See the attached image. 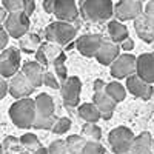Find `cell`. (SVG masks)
Segmentation results:
<instances>
[{
    "label": "cell",
    "mask_w": 154,
    "mask_h": 154,
    "mask_svg": "<svg viewBox=\"0 0 154 154\" xmlns=\"http://www.w3.org/2000/svg\"><path fill=\"white\" fill-rule=\"evenodd\" d=\"M120 46L117 43H114L112 40H105L103 43H102L99 53L96 56L97 62L100 63V65H112V63L116 62V59H117L120 54Z\"/></svg>",
    "instance_id": "obj_17"
},
{
    "label": "cell",
    "mask_w": 154,
    "mask_h": 154,
    "mask_svg": "<svg viewBox=\"0 0 154 154\" xmlns=\"http://www.w3.org/2000/svg\"><path fill=\"white\" fill-rule=\"evenodd\" d=\"M20 48L22 51H25V53H37V49L40 48V37H38L37 34H26V35H23L20 38Z\"/></svg>",
    "instance_id": "obj_24"
},
{
    "label": "cell",
    "mask_w": 154,
    "mask_h": 154,
    "mask_svg": "<svg viewBox=\"0 0 154 154\" xmlns=\"http://www.w3.org/2000/svg\"><path fill=\"white\" fill-rule=\"evenodd\" d=\"M126 91L131 93L133 96L139 97V99H143V100H149L152 96V86L151 83L142 80L137 74H133L131 77L126 79Z\"/></svg>",
    "instance_id": "obj_13"
},
{
    "label": "cell",
    "mask_w": 154,
    "mask_h": 154,
    "mask_svg": "<svg viewBox=\"0 0 154 154\" xmlns=\"http://www.w3.org/2000/svg\"><path fill=\"white\" fill-rule=\"evenodd\" d=\"M20 154H31V152H28V151H25V152H20Z\"/></svg>",
    "instance_id": "obj_43"
},
{
    "label": "cell",
    "mask_w": 154,
    "mask_h": 154,
    "mask_svg": "<svg viewBox=\"0 0 154 154\" xmlns=\"http://www.w3.org/2000/svg\"><path fill=\"white\" fill-rule=\"evenodd\" d=\"M108 34L114 43H122L128 37V28L120 22V20H111L108 23Z\"/></svg>",
    "instance_id": "obj_22"
},
{
    "label": "cell",
    "mask_w": 154,
    "mask_h": 154,
    "mask_svg": "<svg viewBox=\"0 0 154 154\" xmlns=\"http://www.w3.org/2000/svg\"><path fill=\"white\" fill-rule=\"evenodd\" d=\"M93 103L99 108V111L102 112V119L109 120L112 117V112L116 108V102L106 94V91H102V93H94L93 97Z\"/></svg>",
    "instance_id": "obj_18"
},
{
    "label": "cell",
    "mask_w": 154,
    "mask_h": 154,
    "mask_svg": "<svg viewBox=\"0 0 154 154\" xmlns=\"http://www.w3.org/2000/svg\"><path fill=\"white\" fill-rule=\"evenodd\" d=\"M9 119L17 128H34L35 123V100L26 97L20 99L11 105L9 108Z\"/></svg>",
    "instance_id": "obj_2"
},
{
    "label": "cell",
    "mask_w": 154,
    "mask_h": 154,
    "mask_svg": "<svg viewBox=\"0 0 154 154\" xmlns=\"http://www.w3.org/2000/svg\"><path fill=\"white\" fill-rule=\"evenodd\" d=\"M20 68V51L17 48H6L0 54V74L5 79H11L19 72Z\"/></svg>",
    "instance_id": "obj_7"
},
{
    "label": "cell",
    "mask_w": 154,
    "mask_h": 154,
    "mask_svg": "<svg viewBox=\"0 0 154 154\" xmlns=\"http://www.w3.org/2000/svg\"><path fill=\"white\" fill-rule=\"evenodd\" d=\"M69 128H71V120L68 117H60V119H57V122L54 123L51 131L54 134H65Z\"/></svg>",
    "instance_id": "obj_31"
},
{
    "label": "cell",
    "mask_w": 154,
    "mask_h": 154,
    "mask_svg": "<svg viewBox=\"0 0 154 154\" xmlns=\"http://www.w3.org/2000/svg\"><path fill=\"white\" fill-rule=\"evenodd\" d=\"M79 116L86 123H96L102 119V112L94 103H82L79 105Z\"/></svg>",
    "instance_id": "obj_23"
},
{
    "label": "cell",
    "mask_w": 154,
    "mask_h": 154,
    "mask_svg": "<svg viewBox=\"0 0 154 154\" xmlns=\"http://www.w3.org/2000/svg\"><path fill=\"white\" fill-rule=\"evenodd\" d=\"M57 79H59V77H56L53 72L46 71V72H45V77H43V85L48 86V88H51V89H59V88H62V86H60V83H59Z\"/></svg>",
    "instance_id": "obj_34"
},
{
    "label": "cell",
    "mask_w": 154,
    "mask_h": 154,
    "mask_svg": "<svg viewBox=\"0 0 154 154\" xmlns=\"http://www.w3.org/2000/svg\"><path fill=\"white\" fill-rule=\"evenodd\" d=\"M35 62H38L42 66H46V65H49V62H48V59H46V56L43 54V51L38 48L37 49V53H35Z\"/></svg>",
    "instance_id": "obj_36"
},
{
    "label": "cell",
    "mask_w": 154,
    "mask_h": 154,
    "mask_svg": "<svg viewBox=\"0 0 154 154\" xmlns=\"http://www.w3.org/2000/svg\"><path fill=\"white\" fill-rule=\"evenodd\" d=\"M134 133L128 126H117L108 134V142L114 154H130V149L134 143Z\"/></svg>",
    "instance_id": "obj_5"
},
{
    "label": "cell",
    "mask_w": 154,
    "mask_h": 154,
    "mask_svg": "<svg viewBox=\"0 0 154 154\" xmlns=\"http://www.w3.org/2000/svg\"><path fill=\"white\" fill-rule=\"evenodd\" d=\"M31 154H49V151H48V148H43V146H40V148H37L35 151H32Z\"/></svg>",
    "instance_id": "obj_42"
},
{
    "label": "cell",
    "mask_w": 154,
    "mask_h": 154,
    "mask_svg": "<svg viewBox=\"0 0 154 154\" xmlns=\"http://www.w3.org/2000/svg\"><path fill=\"white\" fill-rule=\"evenodd\" d=\"M134 29H136V34L143 42L146 43L154 42V17H149L143 12L142 16L134 20Z\"/></svg>",
    "instance_id": "obj_16"
},
{
    "label": "cell",
    "mask_w": 154,
    "mask_h": 154,
    "mask_svg": "<svg viewBox=\"0 0 154 154\" xmlns=\"http://www.w3.org/2000/svg\"><path fill=\"white\" fill-rule=\"evenodd\" d=\"M49 154H69L68 146H66V140H54L48 148Z\"/></svg>",
    "instance_id": "obj_32"
},
{
    "label": "cell",
    "mask_w": 154,
    "mask_h": 154,
    "mask_svg": "<svg viewBox=\"0 0 154 154\" xmlns=\"http://www.w3.org/2000/svg\"><path fill=\"white\" fill-rule=\"evenodd\" d=\"M143 8L145 6H142V2L139 0H120L114 6V16L120 22L136 20L143 14Z\"/></svg>",
    "instance_id": "obj_10"
},
{
    "label": "cell",
    "mask_w": 154,
    "mask_h": 154,
    "mask_svg": "<svg viewBox=\"0 0 154 154\" xmlns=\"http://www.w3.org/2000/svg\"><path fill=\"white\" fill-rule=\"evenodd\" d=\"M89 140L83 136H77V134H72L66 139V146H68V151L69 154H82V151L85 149V146L88 145Z\"/></svg>",
    "instance_id": "obj_25"
},
{
    "label": "cell",
    "mask_w": 154,
    "mask_h": 154,
    "mask_svg": "<svg viewBox=\"0 0 154 154\" xmlns=\"http://www.w3.org/2000/svg\"><path fill=\"white\" fill-rule=\"evenodd\" d=\"M130 154H154V139L149 133L143 131L136 136Z\"/></svg>",
    "instance_id": "obj_19"
},
{
    "label": "cell",
    "mask_w": 154,
    "mask_h": 154,
    "mask_svg": "<svg viewBox=\"0 0 154 154\" xmlns=\"http://www.w3.org/2000/svg\"><path fill=\"white\" fill-rule=\"evenodd\" d=\"M34 89L35 86L29 82V79L22 71H19L14 77L9 79V94L17 100L29 97L34 93Z\"/></svg>",
    "instance_id": "obj_11"
},
{
    "label": "cell",
    "mask_w": 154,
    "mask_h": 154,
    "mask_svg": "<svg viewBox=\"0 0 154 154\" xmlns=\"http://www.w3.org/2000/svg\"><path fill=\"white\" fill-rule=\"evenodd\" d=\"M19 142H20V145H22L25 149H28V152H32V151H35L37 148L42 146L40 142H38V139H37V136L32 134V133L23 134V136L19 139Z\"/></svg>",
    "instance_id": "obj_28"
},
{
    "label": "cell",
    "mask_w": 154,
    "mask_h": 154,
    "mask_svg": "<svg viewBox=\"0 0 154 154\" xmlns=\"http://www.w3.org/2000/svg\"><path fill=\"white\" fill-rule=\"evenodd\" d=\"M139 2H145V0H139Z\"/></svg>",
    "instance_id": "obj_44"
},
{
    "label": "cell",
    "mask_w": 154,
    "mask_h": 154,
    "mask_svg": "<svg viewBox=\"0 0 154 154\" xmlns=\"http://www.w3.org/2000/svg\"><path fill=\"white\" fill-rule=\"evenodd\" d=\"M9 34H8V31L2 26V29H0V49H6V45H8V40H9Z\"/></svg>",
    "instance_id": "obj_35"
},
{
    "label": "cell",
    "mask_w": 154,
    "mask_h": 154,
    "mask_svg": "<svg viewBox=\"0 0 154 154\" xmlns=\"http://www.w3.org/2000/svg\"><path fill=\"white\" fill-rule=\"evenodd\" d=\"M82 136L86 137L88 140H93V142H99L102 137V130L99 128V125L96 123H85L82 128Z\"/></svg>",
    "instance_id": "obj_29"
},
{
    "label": "cell",
    "mask_w": 154,
    "mask_h": 154,
    "mask_svg": "<svg viewBox=\"0 0 154 154\" xmlns=\"http://www.w3.org/2000/svg\"><path fill=\"white\" fill-rule=\"evenodd\" d=\"M82 154H106V151L100 145V142H93V140H89L88 145L85 146V149L82 151Z\"/></svg>",
    "instance_id": "obj_33"
},
{
    "label": "cell",
    "mask_w": 154,
    "mask_h": 154,
    "mask_svg": "<svg viewBox=\"0 0 154 154\" xmlns=\"http://www.w3.org/2000/svg\"><path fill=\"white\" fill-rule=\"evenodd\" d=\"M54 8H56V0H43V9L48 14H54Z\"/></svg>",
    "instance_id": "obj_38"
},
{
    "label": "cell",
    "mask_w": 154,
    "mask_h": 154,
    "mask_svg": "<svg viewBox=\"0 0 154 154\" xmlns=\"http://www.w3.org/2000/svg\"><path fill=\"white\" fill-rule=\"evenodd\" d=\"M80 9L77 8L74 0H56V8H54V16L60 22H75L79 17Z\"/></svg>",
    "instance_id": "obj_14"
},
{
    "label": "cell",
    "mask_w": 154,
    "mask_h": 154,
    "mask_svg": "<svg viewBox=\"0 0 154 154\" xmlns=\"http://www.w3.org/2000/svg\"><path fill=\"white\" fill-rule=\"evenodd\" d=\"M3 8L8 9L9 12H19L23 11L28 16H31L35 9V2L34 0H2Z\"/></svg>",
    "instance_id": "obj_21"
},
{
    "label": "cell",
    "mask_w": 154,
    "mask_h": 154,
    "mask_svg": "<svg viewBox=\"0 0 154 154\" xmlns=\"http://www.w3.org/2000/svg\"><path fill=\"white\" fill-rule=\"evenodd\" d=\"M120 48H122L123 51H131V49L134 48V42H133V38L128 37L125 42H122V43H120Z\"/></svg>",
    "instance_id": "obj_41"
},
{
    "label": "cell",
    "mask_w": 154,
    "mask_h": 154,
    "mask_svg": "<svg viewBox=\"0 0 154 154\" xmlns=\"http://www.w3.org/2000/svg\"><path fill=\"white\" fill-rule=\"evenodd\" d=\"M80 91H82V82L79 77H68L65 82H62L60 94L63 99V103L68 108H74L80 102Z\"/></svg>",
    "instance_id": "obj_8"
},
{
    "label": "cell",
    "mask_w": 154,
    "mask_h": 154,
    "mask_svg": "<svg viewBox=\"0 0 154 154\" xmlns=\"http://www.w3.org/2000/svg\"><path fill=\"white\" fill-rule=\"evenodd\" d=\"M136 74L142 80L154 83V53H146L137 57V69Z\"/></svg>",
    "instance_id": "obj_15"
},
{
    "label": "cell",
    "mask_w": 154,
    "mask_h": 154,
    "mask_svg": "<svg viewBox=\"0 0 154 154\" xmlns=\"http://www.w3.org/2000/svg\"><path fill=\"white\" fill-rule=\"evenodd\" d=\"M143 12L149 17H154V0H148V3L143 8Z\"/></svg>",
    "instance_id": "obj_39"
},
{
    "label": "cell",
    "mask_w": 154,
    "mask_h": 154,
    "mask_svg": "<svg viewBox=\"0 0 154 154\" xmlns=\"http://www.w3.org/2000/svg\"><path fill=\"white\" fill-rule=\"evenodd\" d=\"M105 89H106V83L103 80L97 79L94 82V93H102V91H105Z\"/></svg>",
    "instance_id": "obj_40"
},
{
    "label": "cell",
    "mask_w": 154,
    "mask_h": 154,
    "mask_svg": "<svg viewBox=\"0 0 154 154\" xmlns=\"http://www.w3.org/2000/svg\"><path fill=\"white\" fill-rule=\"evenodd\" d=\"M40 49L43 51V54L46 56L48 62L49 63H54L62 54H63V51L59 45H54V43H51V42H45L40 45Z\"/></svg>",
    "instance_id": "obj_27"
},
{
    "label": "cell",
    "mask_w": 154,
    "mask_h": 154,
    "mask_svg": "<svg viewBox=\"0 0 154 154\" xmlns=\"http://www.w3.org/2000/svg\"><path fill=\"white\" fill-rule=\"evenodd\" d=\"M106 94L116 102H123L125 97H126V88H123V85H120L119 82H111V83H106Z\"/></svg>",
    "instance_id": "obj_26"
},
{
    "label": "cell",
    "mask_w": 154,
    "mask_h": 154,
    "mask_svg": "<svg viewBox=\"0 0 154 154\" xmlns=\"http://www.w3.org/2000/svg\"><path fill=\"white\" fill-rule=\"evenodd\" d=\"M8 93H9V82L5 77H2V80H0V97L3 99Z\"/></svg>",
    "instance_id": "obj_37"
},
{
    "label": "cell",
    "mask_w": 154,
    "mask_h": 154,
    "mask_svg": "<svg viewBox=\"0 0 154 154\" xmlns=\"http://www.w3.org/2000/svg\"><path fill=\"white\" fill-rule=\"evenodd\" d=\"M75 35H77V26H74L72 23H68V22H60V20L53 22L45 29L46 40L54 45H59L60 48L69 45Z\"/></svg>",
    "instance_id": "obj_4"
},
{
    "label": "cell",
    "mask_w": 154,
    "mask_h": 154,
    "mask_svg": "<svg viewBox=\"0 0 154 154\" xmlns=\"http://www.w3.org/2000/svg\"><path fill=\"white\" fill-rule=\"evenodd\" d=\"M65 60H66V54L63 53L53 65H54V69H56V75L62 82H65L68 79V71H66V66H65Z\"/></svg>",
    "instance_id": "obj_30"
},
{
    "label": "cell",
    "mask_w": 154,
    "mask_h": 154,
    "mask_svg": "<svg viewBox=\"0 0 154 154\" xmlns=\"http://www.w3.org/2000/svg\"><path fill=\"white\" fill-rule=\"evenodd\" d=\"M35 123L37 130H53L56 119V103L53 97L46 93L38 94L35 99Z\"/></svg>",
    "instance_id": "obj_1"
},
{
    "label": "cell",
    "mask_w": 154,
    "mask_h": 154,
    "mask_svg": "<svg viewBox=\"0 0 154 154\" xmlns=\"http://www.w3.org/2000/svg\"><path fill=\"white\" fill-rule=\"evenodd\" d=\"M29 16L23 11H19V12H9V17L8 20L2 25V26L8 31V34L12 37V38H20L23 35L28 34V29H29Z\"/></svg>",
    "instance_id": "obj_6"
},
{
    "label": "cell",
    "mask_w": 154,
    "mask_h": 154,
    "mask_svg": "<svg viewBox=\"0 0 154 154\" xmlns=\"http://www.w3.org/2000/svg\"><path fill=\"white\" fill-rule=\"evenodd\" d=\"M103 42L100 34H85L75 40V48L85 57H96Z\"/></svg>",
    "instance_id": "obj_12"
},
{
    "label": "cell",
    "mask_w": 154,
    "mask_h": 154,
    "mask_svg": "<svg viewBox=\"0 0 154 154\" xmlns=\"http://www.w3.org/2000/svg\"><path fill=\"white\" fill-rule=\"evenodd\" d=\"M137 69V59L133 54H122L111 65V75L116 79H128Z\"/></svg>",
    "instance_id": "obj_9"
},
{
    "label": "cell",
    "mask_w": 154,
    "mask_h": 154,
    "mask_svg": "<svg viewBox=\"0 0 154 154\" xmlns=\"http://www.w3.org/2000/svg\"><path fill=\"white\" fill-rule=\"evenodd\" d=\"M80 14L86 22L102 23L111 19L114 14V5L111 0H83Z\"/></svg>",
    "instance_id": "obj_3"
},
{
    "label": "cell",
    "mask_w": 154,
    "mask_h": 154,
    "mask_svg": "<svg viewBox=\"0 0 154 154\" xmlns=\"http://www.w3.org/2000/svg\"><path fill=\"white\" fill-rule=\"evenodd\" d=\"M22 72L29 79V82L38 88L40 85H43V77H45V66H42L38 62H26L22 66Z\"/></svg>",
    "instance_id": "obj_20"
}]
</instances>
